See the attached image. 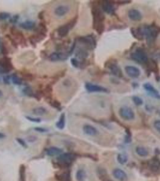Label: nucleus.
Instances as JSON below:
<instances>
[{
    "instance_id": "f257e3e1",
    "label": "nucleus",
    "mask_w": 160,
    "mask_h": 181,
    "mask_svg": "<svg viewBox=\"0 0 160 181\" xmlns=\"http://www.w3.org/2000/svg\"><path fill=\"white\" fill-rule=\"evenodd\" d=\"M92 14L93 16V27L99 34H101L105 29V15L100 5L93 3L92 7Z\"/></svg>"
},
{
    "instance_id": "f03ea898",
    "label": "nucleus",
    "mask_w": 160,
    "mask_h": 181,
    "mask_svg": "<svg viewBox=\"0 0 160 181\" xmlns=\"http://www.w3.org/2000/svg\"><path fill=\"white\" fill-rule=\"evenodd\" d=\"M145 39L149 45H152L155 42L158 34L160 33V27L155 24L145 26L141 27Z\"/></svg>"
},
{
    "instance_id": "7ed1b4c3",
    "label": "nucleus",
    "mask_w": 160,
    "mask_h": 181,
    "mask_svg": "<svg viewBox=\"0 0 160 181\" xmlns=\"http://www.w3.org/2000/svg\"><path fill=\"white\" fill-rule=\"evenodd\" d=\"M78 41L82 45V47L87 50H92L96 46V40L93 35L81 36L78 38Z\"/></svg>"
},
{
    "instance_id": "20e7f679",
    "label": "nucleus",
    "mask_w": 160,
    "mask_h": 181,
    "mask_svg": "<svg viewBox=\"0 0 160 181\" xmlns=\"http://www.w3.org/2000/svg\"><path fill=\"white\" fill-rule=\"evenodd\" d=\"M131 59L134 61L141 64H146L149 60L146 52L141 48H139L131 54Z\"/></svg>"
},
{
    "instance_id": "39448f33",
    "label": "nucleus",
    "mask_w": 160,
    "mask_h": 181,
    "mask_svg": "<svg viewBox=\"0 0 160 181\" xmlns=\"http://www.w3.org/2000/svg\"><path fill=\"white\" fill-rule=\"evenodd\" d=\"M105 67L107 68L112 75L117 77H122L123 76L122 71L116 59L107 60L105 64Z\"/></svg>"
},
{
    "instance_id": "423d86ee",
    "label": "nucleus",
    "mask_w": 160,
    "mask_h": 181,
    "mask_svg": "<svg viewBox=\"0 0 160 181\" xmlns=\"http://www.w3.org/2000/svg\"><path fill=\"white\" fill-rule=\"evenodd\" d=\"M77 20H78V16H76L73 18L72 20H71L69 22L60 26L57 29L58 35L62 38L66 36L68 34L70 30L71 29H72L75 26V24L77 22Z\"/></svg>"
},
{
    "instance_id": "0eeeda50",
    "label": "nucleus",
    "mask_w": 160,
    "mask_h": 181,
    "mask_svg": "<svg viewBox=\"0 0 160 181\" xmlns=\"http://www.w3.org/2000/svg\"><path fill=\"white\" fill-rule=\"evenodd\" d=\"M13 68L10 58L4 56L0 59V73L7 74Z\"/></svg>"
},
{
    "instance_id": "6e6552de",
    "label": "nucleus",
    "mask_w": 160,
    "mask_h": 181,
    "mask_svg": "<svg viewBox=\"0 0 160 181\" xmlns=\"http://www.w3.org/2000/svg\"><path fill=\"white\" fill-rule=\"evenodd\" d=\"M120 117L125 120L131 121L134 119L135 113L132 109L129 106H122L118 111Z\"/></svg>"
},
{
    "instance_id": "1a4fd4ad",
    "label": "nucleus",
    "mask_w": 160,
    "mask_h": 181,
    "mask_svg": "<svg viewBox=\"0 0 160 181\" xmlns=\"http://www.w3.org/2000/svg\"><path fill=\"white\" fill-rule=\"evenodd\" d=\"M102 11L105 13L110 15H113L115 14L116 7L114 3L109 1H104L100 4Z\"/></svg>"
},
{
    "instance_id": "9d476101",
    "label": "nucleus",
    "mask_w": 160,
    "mask_h": 181,
    "mask_svg": "<svg viewBox=\"0 0 160 181\" xmlns=\"http://www.w3.org/2000/svg\"><path fill=\"white\" fill-rule=\"evenodd\" d=\"M85 88L88 93H108L107 88L98 85L96 84L87 82L85 84Z\"/></svg>"
},
{
    "instance_id": "9b49d317",
    "label": "nucleus",
    "mask_w": 160,
    "mask_h": 181,
    "mask_svg": "<svg viewBox=\"0 0 160 181\" xmlns=\"http://www.w3.org/2000/svg\"><path fill=\"white\" fill-rule=\"evenodd\" d=\"M143 87L146 91L147 93V94L150 96H151L152 97L158 100L160 99V93L152 84L149 83H146L143 84Z\"/></svg>"
},
{
    "instance_id": "f8f14e48",
    "label": "nucleus",
    "mask_w": 160,
    "mask_h": 181,
    "mask_svg": "<svg viewBox=\"0 0 160 181\" xmlns=\"http://www.w3.org/2000/svg\"><path fill=\"white\" fill-rule=\"evenodd\" d=\"M76 158V156L72 153H65L59 156L58 160L63 164L68 165H70Z\"/></svg>"
},
{
    "instance_id": "ddd939ff",
    "label": "nucleus",
    "mask_w": 160,
    "mask_h": 181,
    "mask_svg": "<svg viewBox=\"0 0 160 181\" xmlns=\"http://www.w3.org/2000/svg\"><path fill=\"white\" fill-rule=\"evenodd\" d=\"M125 70L127 74L131 78H138L141 74L140 70L136 66L128 65L125 67Z\"/></svg>"
},
{
    "instance_id": "4468645a",
    "label": "nucleus",
    "mask_w": 160,
    "mask_h": 181,
    "mask_svg": "<svg viewBox=\"0 0 160 181\" xmlns=\"http://www.w3.org/2000/svg\"><path fill=\"white\" fill-rule=\"evenodd\" d=\"M128 16L131 20L134 21H141L142 18V14L141 11L137 9H132L128 11Z\"/></svg>"
},
{
    "instance_id": "2eb2a0df",
    "label": "nucleus",
    "mask_w": 160,
    "mask_h": 181,
    "mask_svg": "<svg viewBox=\"0 0 160 181\" xmlns=\"http://www.w3.org/2000/svg\"><path fill=\"white\" fill-rule=\"evenodd\" d=\"M69 56V54L66 53L62 52H54L52 53L50 56V59L51 61L56 62L58 60H65L68 59V57Z\"/></svg>"
},
{
    "instance_id": "dca6fc26",
    "label": "nucleus",
    "mask_w": 160,
    "mask_h": 181,
    "mask_svg": "<svg viewBox=\"0 0 160 181\" xmlns=\"http://www.w3.org/2000/svg\"><path fill=\"white\" fill-rule=\"evenodd\" d=\"M10 32L11 34L13 36V38L15 37V38L17 40L19 41V43L23 45L26 44V41L24 38V35L23 34V33L21 31L13 27L10 28Z\"/></svg>"
},
{
    "instance_id": "f3484780",
    "label": "nucleus",
    "mask_w": 160,
    "mask_h": 181,
    "mask_svg": "<svg viewBox=\"0 0 160 181\" xmlns=\"http://www.w3.org/2000/svg\"><path fill=\"white\" fill-rule=\"evenodd\" d=\"M70 10V7L66 5H58L54 10V14L58 17H62L66 15Z\"/></svg>"
},
{
    "instance_id": "a211bd4d",
    "label": "nucleus",
    "mask_w": 160,
    "mask_h": 181,
    "mask_svg": "<svg viewBox=\"0 0 160 181\" xmlns=\"http://www.w3.org/2000/svg\"><path fill=\"white\" fill-rule=\"evenodd\" d=\"M112 175L116 179L120 181H126L128 179L127 173L120 168L114 169L112 172Z\"/></svg>"
},
{
    "instance_id": "6ab92c4d",
    "label": "nucleus",
    "mask_w": 160,
    "mask_h": 181,
    "mask_svg": "<svg viewBox=\"0 0 160 181\" xmlns=\"http://www.w3.org/2000/svg\"><path fill=\"white\" fill-rule=\"evenodd\" d=\"M83 132L85 134L89 136H96L98 134V130L95 127L90 124H85L82 128Z\"/></svg>"
},
{
    "instance_id": "aec40b11",
    "label": "nucleus",
    "mask_w": 160,
    "mask_h": 181,
    "mask_svg": "<svg viewBox=\"0 0 160 181\" xmlns=\"http://www.w3.org/2000/svg\"><path fill=\"white\" fill-rule=\"evenodd\" d=\"M131 33L134 36V38L138 41H143L145 39L141 27L131 28Z\"/></svg>"
},
{
    "instance_id": "412c9836",
    "label": "nucleus",
    "mask_w": 160,
    "mask_h": 181,
    "mask_svg": "<svg viewBox=\"0 0 160 181\" xmlns=\"http://www.w3.org/2000/svg\"><path fill=\"white\" fill-rule=\"evenodd\" d=\"M150 170L153 172H158L160 171V161L157 158H153L148 164Z\"/></svg>"
},
{
    "instance_id": "4be33fe9",
    "label": "nucleus",
    "mask_w": 160,
    "mask_h": 181,
    "mask_svg": "<svg viewBox=\"0 0 160 181\" xmlns=\"http://www.w3.org/2000/svg\"><path fill=\"white\" fill-rule=\"evenodd\" d=\"M75 55L77 57L81 59V60L86 59V58L88 56V50L82 47H78L76 50Z\"/></svg>"
},
{
    "instance_id": "5701e85b",
    "label": "nucleus",
    "mask_w": 160,
    "mask_h": 181,
    "mask_svg": "<svg viewBox=\"0 0 160 181\" xmlns=\"http://www.w3.org/2000/svg\"><path fill=\"white\" fill-rule=\"evenodd\" d=\"M147 66V68L151 72H153V73L157 74L158 76L159 73V68L157 62L154 60H149L147 63L146 64Z\"/></svg>"
},
{
    "instance_id": "b1692460",
    "label": "nucleus",
    "mask_w": 160,
    "mask_h": 181,
    "mask_svg": "<svg viewBox=\"0 0 160 181\" xmlns=\"http://www.w3.org/2000/svg\"><path fill=\"white\" fill-rule=\"evenodd\" d=\"M63 150L57 147H51L46 150V154L50 156H54L62 153Z\"/></svg>"
},
{
    "instance_id": "393cba45",
    "label": "nucleus",
    "mask_w": 160,
    "mask_h": 181,
    "mask_svg": "<svg viewBox=\"0 0 160 181\" xmlns=\"http://www.w3.org/2000/svg\"><path fill=\"white\" fill-rule=\"evenodd\" d=\"M20 27L26 30H31L35 28V23L31 21H26L20 24Z\"/></svg>"
},
{
    "instance_id": "a878e982",
    "label": "nucleus",
    "mask_w": 160,
    "mask_h": 181,
    "mask_svg": "<svg viewBox=\"0 0 160 181\" xmlns=\"http://www.w3.org/2000/svg\"><path fill=\"white\" fill-rule=\"evenodd\" d=\"M65 123H66V116H65L64 113H62L59 120L56 123V127L58 129L62 130L64 128Z\"/></svg>"
},
{
    "instance_id": "bb28decb",
    "label": "nucleus",
    "mask_w": 160,
    "mask_h": 181,
    "mask_svg": "<svg viewBox=\"0 0 160 181\" xmlns=\"http://www.w3.org/2000/svg\"><path fill=\"white\" fill-rule=\"evenodd\" d=\"M33 113L35 115H44L46 112H47V110L44 107L42 106H40V107H37L34 108L33 111H32Z\"/></svg>"
},
{
    "instance_id": "cd10ccee",
    "label": "nucleus",
    "mask_w": 160,
    "mask_h": 181,
    "mask_svg": "<svg viewBox=\"0 0 160 181\" xmlns=\"http://www.w3.org/2000/svg\"><path fill=\"white\" fill-rule=\"evenodd\" d=\"M135 152L139 156H141V157H146L149 155V152H148V150L143 147H140V146L137 147L135 149Z\"/></svg>"
},
{
    "instance_id": "c85d7f7f",
    "label": "nucleus",
    "mask_w": 160,
    "mask_h": 181,
    "mask_svg": "<svg viewBox=\"0 0 160 181\" xmlns=\"http://www.w3.org/2000/svg\"><path fill=\"white\" fill-rule=\"evenodd\" d=\"M117 161L121 164H125L128 161V156L127 155L123 153H120L117 155Z\"/></svg>"
},
{
    "instance_id": "c756f323",
    "label": "nucleus",
    "mask_w": 160,
    "mask_h": 181,
    "mask_svg": "<svg viewBox=\"0 0 160 181\" xmlns=\"http://www.w3.org/2000/svg\"><path fill=\"white\" fill-rule=\"evenodd\" d=\"M86 178V172L82 170H79L76 173V178L78 181H83Z\"/></svg>"
},
{
    "instance_id": "7c9ffc66",
    "label": "nucleus",
    "mask_w": 160,
    "mask_h": 181,
    "mask_svg": "<svg viewBox=\"0 0 160 181\" xmlns=\"http://www.w3.org/2000/svg\"><path fill=\"white\" fill-rule=\"evenodd\" d=\"M132 100H133V101L134 102V103L136 106H141L143 104V99L140 98L139 96H137V95L133 96Z\"/></svg>"
},
{
    "instance_id": "2f4dec72",
    "label": "nucleus",
    "mask_w": 160,
    "mask_h": 181,
    "mask_svg": "<svg viewBox=\"0 0 160 181\" xmlns=\"http://www.w3.org/2000/svg\"><path fill=\"white\" fill-rule=\"evenodd\" d=\"M20 181H26L25 179V168L24 165H21L19 169Z\"/></svg>"
},
{
    "instance_id": "473e14b6",
    "label": "nucleus",
    "mask_w": 160,
    "mask_h": 181,
    "mask_svg": "<svg viewBox=\"0 0 160 181\" xmlns=\"http://www.w3.org/2000/svg\"><path fill=\"white\" fill-rule=\"evenodd\" d=\"M11 80H12L13 83L16 85H21L22 83V79L21 78L19 77L16 74H13L12 77H11Z\"/></svg>"
},
{
    "instance_id": "72a5a7b5",
    "label": "nucleus",
    "mask_w": 160,
    "mask_h": 181,
    "mask_svg": "<svg viewBox=\"0 0 160 181\" xmlns=\"http://www.w3.org/2000/svg\"><path fill=\"white\" fill-rule=\"evenodd\" d=\"M49 103H50V105H51V106H52L53 107H54V108L60 110V109L62 108L61 103H60L59 102L58 100H57L52 99V100H51Z\"/></svg>"
},
{
    "instance_id": "f704fd0d",
    "label": "nucleus",
    "mask_w": 160,
    "mask_h": 181,
    "mask_svg": "<svg viewBox=\"0 0 160 181\" xmlns=\"http://www.w3.org/2000/svg\"><path fill=\"white\" fill-rule=\"evenodd\" d=\"M23 93L25 95L28 96V97H33L34 93L33 91V89L31 87L27 86L23 89Z\"/></svg>"
},
{
    "instance_id": "c9c22d12",
    "label": "nucleus",
    "mask_w": 160,
    "mask_h": 181,
    "mask_svg": "<svg viewBox=\"0 0 160 181\" xmlns=\"http://www.w3.org/2000/svg\"><path fill=\"white\" fill-rule=\"evenodd\" d=\"M70 63L72 65V66L75 68H80V61L76 59V58H72L70 59Z\"/></svg>"
},
{
    "instance_id": "e433bc0d",
    "label": "nucleus",
    "mask_w": 160,
    "mask_h": 181,
    "mask_svg": "<svg viewBox=\"0 0 160 181\" xmlns=\"http://www.w3.org/2000/svg\"><path fill=\"white\" fill-rule=\"evenodd\" d=\"M6 37H7V38H8V39L10 41L11 45H12L13 47H15L16 48L17 46V42L16 41V40L14 39V38H12L10 35H9V34H7V35H6Z\"/></svg>"
},
{
    "instance_id": "4c0bfd02",
    "label": "nucleus",
    "mask_w": 160,
    "mask_h": 181,
    "mask_svg": "<svg viewBox=\"0 0 160 181\" xmlns=\"http://www.w3.org/2000/svg\"><path fill=\"white\" fill-rule=\"evenodd\" d=\"M25 118L31 122L37 123L41 122V120L40 118H34V117H29V116H26Z\"/></svg>"
},
{
    "instance_id": "58836bf2",
    "label": "nucleus",
    "mask_w": 160,
    "mask_h": 181,
    "mask_svg": "<svg viewBox=\"0 0 160 181\" xmlns=\"http://www.w3.org/2000/svg\"><path fill=\"white\" fill-rule=\"evenodd\" d=\"M10 15L7 12H1V13H0V20H6L10 17Z\"/></svg>"
},
{
    "instance_id": "ea45409f",
    "label": "nucleus",
    "mask_w": 160,
    "mask_h": 181,
    "mask_svg": "<svg viewBox=\"0 0 160 181\" xmlns=\"http://www.w3.org/2000/svg\"><path fill=\"white\" fill-rule=\"evenodd\" d=\"M153 126L155 129L160 134V120H156L153 123Z\"/></svg>"
},
{
    "instance_id": "a19ab883",
    "label": "nucleus",
    "mask_w": 160,
    "mask_h": 181,
    "mask_svg": "<svg viewBox=\"0 0 160 181\" xmlns=\"http://www.w3.org/2000/svg\"><path fill=\"white\" fill-rule=\"evenodd\" d=\"M16 140L17 142L18 143L21 145V146H22V147H27L26 143L24 142V141H23V140H22V139L17 138L16 139Z\"/></svg>"
},
{
    "instance_id": "79ce46f5",
    "label": "nucleus",
    "mask_w": 160,
    "mask_h": 181,
    "mask_svg": "<svg viewBox=\"0 0 160 181\" xmlns=\"http://www.w3.org/2000/svg\"><path fill=\"white\" fill-rule=\"evenodd\" d=\"M34 130L40 132V133H45L48 131V130H47L46 129L44 128H40V127H37V128H35Z\"/></svg>"
},
{
    "instance_id": "37998d69",
    "label": "nucleus",
    "mask_w": 160,
    "mask_h": 181,
    "mask_svg": "<svg viewBox=\"0 0 160 181\" xmlns=\"http://www.w3.org/2000/svg\"><path fill=\"white\" fill-rule=\"evenodd\" d=\"M37 140V137L35 136H33V135H31V136H29L28 138H27V141L29 143H33L34 141H35Z\"/></svg>"
},
{
    "instance_id": "c03bdc74",
    "label": "nucleus",
    "mask_w": 160,
    "mask_h": 181,
    "mask_svg": "<svg viewBox=\"0 0 160 181\" xmlns=\"http://www.w3.org/2000/svg\"><path fill=\"white\" fill-rule=\"evenodd\" d=\"M19 16L18 15H15V16H13V18H11V20H10L11 22L16 23L17 21V20H18V19H19Z\"/></svg>"
},
{
    "instance_id": "a18cd8bd",
    "label": "nucleus",
    "mask_w": 160,
    "mask_h": 181,
    "mask_svg": "<svg viewBox=\"0 0 160 181\" xmlns=\"http://www.w3.org/2000/svg\"><path fill=\"white\" fill-rule=\"evenodd\" d=\"M9 79H10V76H5L3 77V81L5 84H9L10 82H9Z\"/></svg>"
},
{
    "instance_id": "49530a36",
    "label": "nucleus",
    "mask_w": 160,
    "mask_h": 181,
    "mask_svg": "<svg viewBox=\"0 0 160 181\" xmlns=\"http://www.w3.org/2000/svg\"><path fill=\"white\" fill-rule=\"evenodd\" d=\"M44 11H40L38 15V17L40 20H42L44 19Z\"/></svg>"
},
{
    "instance_id": "de8ad7c7",
    "label": "nucleus",
    "mask_w": 160,
    "mask_h": 181,
    "mask_svg": "<svg viewBox=\"0 0 160 181\" xmlns=\"http://www.w3.org/2000/svg\"><path fill=\"white\" fill-rule=\"evenodd\" d=\"M5 136V135L4 134H3V133H1V132H0V139L4 138Z\"/></svg>"
},
{
    "instance_id": "09e8293b",
    "label": "nucleus",
    "mask_w": 160,
    "mask_h": 181,
    "mask_svg": "<svg viewBox=\"0 0 160 181\" xmlns=\"http://www.w3.org/2000/svg\"><path fill=\"white\" fill-rule=\"evenodd\" d=\"M2 95H3V92L1 91V90H0V97H1Z\"/></svg>"
}]
</instances>
